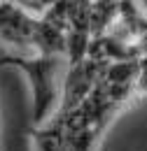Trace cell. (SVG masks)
<instances>
[{"label": "cell", "mask_w": 147, "mask_h": 151, "mask_svg": "<svg viewBox=\"0 0 147 151\" xmlns=\"http://www.w3.org/2000/svg\"><path fill=\"white\" fill-rule=\"evenodd\" d=\"M65 56H52V54H0V65L21 70L28 84H31V98H33V126H40L52 119L58 98V75L63 68Z\"/></svg>", "instance_id": "cell-1"}, {"label": "cell", "mask_w": 147, "mask_h": 151, "mask_svg": "<svg viewBox=\"0 0 147 151\" xmlns=\"http://www.w3.org/2000/svg\"><path fill=\"white\" fill-rule=\"evenodd\" d=\"M37 17L26 12L12 0L0 2V42L12 47L14 51H31L33 54V30Z\"/></svg>", "instance_id": "cell-2"}]
</instances>
